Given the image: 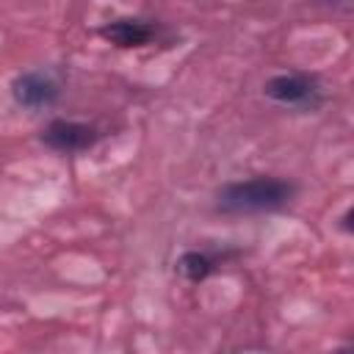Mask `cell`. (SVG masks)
<instances>
[{"mask_svg":"<svg viewBox=\"0 0 354 354\" xmlns=\"http://www.w3.org/2000/svg\"><path fill=\"white\" fill-rule=\"evenodd\" d=\"M100 36L116 47H144L147 41H152L155 28L144 19L122 17V19H111L105 25H100Z\"/></svg>","mask_w":354,"mask_h":354,"instance_id":"5","label":"cell"},{"mask_svg":"<svg viewBox=\"0 0 354 354\" xmlns=\"http://www.w3.org/2000/svg\"><path fill=\"white\" fill-rule=\"evenodd\" d=\"M213 268H216V263H213V257L205 254V252H185V254H180V260H177V271H180L188 282H202L205 277H210Z\"/></svg>","mask_w":354,"mask_h":354,"instance_id":"6","label":"cell"},{"mask_svg":"<svg viewBox=\"0 0 354 354\" xmlns=\"http://www.w3.org/2000/svg\"><path fill=\"white\" fill-rule=\"evenodd\" d=\"M263 91L268 100L279 105H293V108H315L324 100L321 86L315 83V77H307V75H277L266 80Z\"/></svg>","mask_w":354,"mask_h":354,"instance_id":"2","label":"cell"},{"mask_svg":"<svg viewBox=\"0 0 354 354\" xmlns=\"http://www.w3.org/2000/svg\"><path fill=\"white\" fill-rule=\"evenodd\" d=\"M97 138H100L97 127L86 122H72V119H53L41 130V141L55 152H83L94 147Z\"/></svg>","mask_w":354,"mask_h":354,"instance_id":"3","label":"cell"},{"mask_svg":"<svg viewBox=\"0 0 354 354\" xmlns=\"http://www.w3.org/2000/svg\"><path fill=\"white\" fill-rule=\"evenodd\" d=\"M296 194V185L282 177H252L227 183L216 194V207L221 213H263L285 207Z\"/></svg>","mask_w":354,"mask_h":354,"instance_id":"1","label":"cell"},{"mask_svg":"<svg viewBox=\"0 0 354 354\" xmlns=\"http://www.w3.org/2000/svg\"><path fill=\"white\" fill-rule=\"evenodd\" d=\"M11 97L17 105L22 108H47L58 100V83L44 75V72H25L19 77H14L11 83Z\"/></svg>","mask_w":354,"mask_h":354,"instance_id":"4","label":"cell"}]
</instances>
